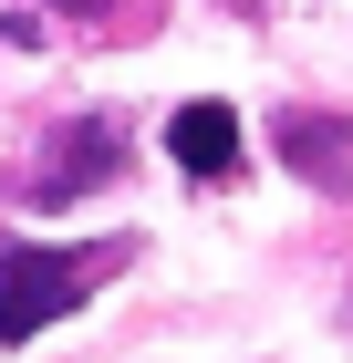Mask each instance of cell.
<instances>
[{"label": "cell", "instance_id": "2", "mask_svg": "<svg viewBox=\"0 0 353 363\" xmlns=\"http://www.w3.org/2000/svg\"><path fill=\"white\" fill-rule=\"evenodd\" d=\"M114 145H125V135H114V125H104V114H83V125H73V135H63L53 145V167H42V177H31V208H73V197L83 187H104V177L114 167H125V156H114Z\"/></svg>", "mask_w": 353, "mask_h": 363}, {"label": "cell", "instance_id": "1", "mask_svg": "<svg viewBox=\"0 0 353 363\" xmlns=\"http://www.w3.org/2000/svg\"><path fill=\"white\" fill-rule=\"evenodd\" d=\"M73 301H83V270L63 250H0V342H31Z\"/></svg>", "mask_w": 353, "mask_h": 363}, {"label": "cell", "instance_id": "5", "mask_svg": "<svg viewBox=\"0 0 353 363\" xmlns=\"http://www.w3.org/2000/svg\"><path fill=\"white\" fill-rule=\"evenodd\" d=\"M63 11H83V21H104V11H114V0H63Z\"/></svg>", "mask_w": 353, "mask_h": 363}, {"label": "cell", "instance_id": "3", "mask_svg": "<svg viewBox=\"0 0 353 363\" xmlns=\"http://www.w3.org/2000/svg\"><path fill=\"white\" fill-rule=\"evenodd\" d=\"M281 156H291V177H312L332 197L353 187V125L343 114H281Z\"/></svg>", "mask_w": 353, "mask_h": 363}, {"label": "cell", "instance_id": "4", "mask_svg": "<svg viewBox=\"0 0 353 363\" xmlns=\"http://www.w3.org/2000/svg\"><path fill=\"white\" fill-rule=\"evenodd\" d=\"M166 156H177L188 177H229L239 167V114L229 104H177L166 114Z\"/></svg>", "mask_w": 353, "mask_h": 363}]
</instances>
